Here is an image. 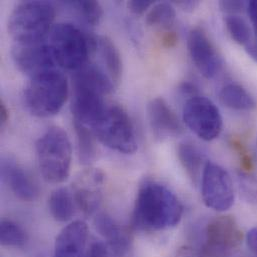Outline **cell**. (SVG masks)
<instances>
[{"label":"cell","instance_id":"obj_1","mask_svg":"<svg viewBox=\"0 0 257 257\" xmlns=\"http://www.w3.org/2000/svg\"><path fill=\"white\" fill-rule=\"evenodd\" d=\"M182 215L183 206L168 187L154 181L140 186L132 214L136 229L147 232L170 229L180 222Z\"/></svg>","mask_w":257,"mask_h":257},{"label":"cell","instance_id":"obj_2","mask_svg":"<svg viewBox=\"0 0 257 257\" xmlns=\"http://www.w3.org/2000/svg\"><path fill=\"white\" fill-rule=\"evenodd\" d=\"M54 6L45 1H24L17 4L8 19V32L17 44L40 43L51 31Z\"/></svg>","mask_w":257,"mask_h":257},{"label":"cell","instance_id":"obj_3","mask_svg":"<svg viewBox=\"0 0 257 257\" xmlns=\"http://www.w3.org/2000/svg\"><path fill=\"white\" fill-rule=\"evenodd\" d=\"M97 37L84 33L71 23H58L50 31L49 46L55 62L62 68L76 71L96 51Z\"/></svg>","mask_w":257,"mask_h":257},{"label":"cell","instance_id":"obj_4","mask_svg":"<svg viewBox=\"0 0 257 257\" xmlns=\"http://www.w3.org/2000/svg\"><path fill=\"white\" fill-rule=\"evenodd\" d=\"M24 102L31 114L49 117L60 111L68 96V82L53 69L30 78L24 89Z\"/></svg>","mask_w":257,"mask_h":257},{"label":"cell","instance_id":"obj_5","mask_svg":"<svg viewBox=\"0 0 257 257\" xmlns=\"http://www.w3.org/2000/svg\"><path fill=\"white\" fill-rule=\"evenodd\" d=\"M36 155L40 173L44 180L60 184L70 174L72 149L67 133L60 127L52 126L36 142Z\"/></svg>","mask_w":257,"mask_h":257},{"label":"cell","instance_id":"obj_6","mask_svg":"<svg viewBox=\"0 0 257 257\" xmlns=\"http://www.w3.org/2000/svg\"><path fill=\"white\" fill-rule=\"evenodd\" d=\"M242 241L236 220L228 215L216 216L204 228L203 242L197 247L185 246L179 257H231Z\"/></svg>","mask_w":257,"mask_h":257},{"label":"cell","instance_id":"obj_7","mask_svg":"<svg viewBox=\"0 0 257 257\" xmlns=\"http://www.w3.org/2000/svg\"><path fill=\"white\" fill-rule=\"evenodd\" d=\"M91 129L103 145L114 151L133 154L137 150L133 123L127 112L119 105L107 106L103 115Z\"/></svg>","mask_w":257,"mask_h":257},{"label":"cell","instance_id":"obj_8","mask_svg":"<svg viewBox=\"0 0 257 257\" xmlns=\"http://www.w3.org/2000/svg\"><path fill=\"white\" fill-rule=\"evenodd\" d=\"M182 113L186 126L202 140L211 141L220 135L222 116L210 99L199 95L190 97L185 102Z\"/></svg>","mask_w":257,"mask_h":257},{"label":"cell","instance_id":"obj_9","mask_svg":"<svg viewBox=\"0 0 257 257\" xmlns=\"http://www.w3.org/2000/svg\"><path fill=\"white\" fill-rule=\"evenodd\" d=\"M201 196L204 204L224 212L234 203L235 193L230 174L222 166L208 161L201 176Z\"/></svg>","mask_w":257,"mask_h":257},{"label":"cell","instance_id":"obj_10","mask_svg":"<svg viewBox=\"0 0 257 257\" xmlns=\"http://www.w3.org/2000/svg\"><path fill=\"white\" fill-rule=\"evenodd\" d=\"M12 58L17 68L30 78L55 69V59L49 44H16Z\"/></svg>","mask_w":257,"mask_h":257},{"label":"cell","instance_id":"obj_11","mask_svg":"<svg viewBox=\"0 0 257 257\" xmlns=\"http://www.w3.org/2000/svg\"><path fill=\"white\" fill-rule=\"evenodd\" d=\"M187 45L195 67L205 78L211 79L220 72L222 60L203 29H192L188 35Z\"/></svg>","mask_w":257,"mask_h":257},{"label":"cell","instance_id":"obj_12","mask_svg":"<svg viewBox=\"0 0 257 257\" xmlns=\"http://www.w3.org/2000/svg\"><path fill=\"white\" fill-rule=\"evenodd\" d=\"M105 96L97 90L73 85L71 111L74 121L92 127L107 108L104 101Z\"/></svg>","mask_w":257,"mask_h":257},{"label":"cell","instance_id":"obj_13","mask_svg":"<svg viewBox=\"0 0 257 257\" xmlns=\"http://www.w3.org/2000/svg\"><path fill=\"white\" fill-rule=\"evenodd\" d=\"M104 175L98 169H88L76 179L73 197L76 206L87 216L96 213L102 201Z\"/></svg>","mask_w":257,"mask_h":257},{"label":"cell","instance_id":"obj_14","mask_svg":"<svg viewBox=\"0 0 257 257\" xmlns=\"http://www.w3.org/2000/svg\"><path fill=\"white\" fill-rule=\"evenodd\" d=\"M88 226L82 220H76L65 226L54 244L53 257H86Z\"/></svg>","mask_w":257,"mask_h":257},{"label":"cell","instance_id":"obj_15","mask_svg":"<svg viewBox=\"0 0 257 257\" xmlns=\"http://www.w3.org/2000/svg\"><path fill=\"white\" fill-rule=\"evenodd\" d=\"M1 176L13 194L20 200L31 202L38 197V186L14 159L10 157L2 159Z\"/></svg>","mask_w":257,"mask_h":257},{"label":"cell","instance_id":"obj_16","mask_svg":"<svg viewBox=\"0 0 257 257\" xmlns=\"http://www.w3.org/2000/svg\"><path fill=\"white\" fill-rule=\"evenodd\" d=\"M94 224L104 242L117 256L126 257L130 254L132 248L131 236L114 218L106 213H99L95 217Z\"/></svg>","mask_w":257,"mask_h":257},{"label":"cell","instance_id":"obj_17","mask_svg":"<svg viewBox=\"0 0 257 257\" xmlns=\"http://www.w3.org/2000/svg\"><path fill=\"white\" fill-rule=\"evenodd\" d=\"M147 114L151 128L159 137L176 136L183 131L177 115L163 98L152 99L147 106Z\"/></svg>","mask_w":257,"mask_h":257},{"label":"cell","instance_id":"obj_18","mask_svg":"<svg viewBox=\"0 0 257 257\" xmlns=\"http://www.w3.org/2000/svg\"><path fill=\"white\" fill-rule=\"evenodd\" d=\"M177 155L181 165L186 170V173L192 182L197 185L201 180L204 167L208 162L205 160V155L191 142L180 143L177 149Z\"/></svg>","mask_w":257,"mask_h":257},{"label":"cell","instance_id":"obj_19","mask_svg":"<svg viewBox=\"0 0 257 257\" xmlns=\"http://www.w3.org/2000/svg\"><path fill=\"white\" fill-rule=\"evenodd\" d=\"M96 51H99L112 82L118 83L122 75V60L114 42L107 36H97Z\"/></svg>","mask_w":257,"mask_h":257},{"label":"cell","instance_id":"obj_20","mask_svg":"<svg viewBox=\"0 0 257 257\" xmlns=\"http://www.w3.org/2000/svg\"><path fill=\"white\" fill-rule=\"evenodd\" d=\"M49 211L58 222H66L75 213V201L73 194L65 187L54 190L48 200Z\"/></svg>","mask_w":257,"mask_h":257},{"label":"cell","instance_id":"obj_21","mask_svg":"<svg viewBox=\"0 0 257 257\" xmlns=\"http://www.w3.org/2000/svg\"><path fill=\"white\" fill-rule=\"evenodd\" d=\"M219 98L226 107L238 111H250L256 107V102L249 92L235 83L225 85L219 93Z\"/></svg>","mask_w":257,"mask_h":257},{"label":"cell","instance_id":"obj_22","mask_svg":"<svg viewBox=\"0 0 257 257\" xmlns=\"http://www.w3.org/2000/svg\"><path fill=\"white\" fill-rule=\"evenodd\" d=\"M74 128L79 160L83 165H90L95 160L97 152L93 130L77 121H74Z\"/></svg>","mask_w":257,"mask_h":257},{"label":"cell","instance_id":"obj_23","mask_svg":"<svg viewBox=\"0 0 257 257\" xmlns=\"http://www.w3.org/2000/svg\"><path fill=\"white\" fill-rule=\"evenodd\" d=\"M176 18V12L171 3L161 2L154 4L146 16L148 26L170 30Z\"/></svg>","mask_w":257,"mask_h":257},{"label":"cell","instance_id":"obj_24","mask_svg":"<svg viewBox=\"0 0 257 257\" xmlns=\"http://www.w3.org/2000/svg\"><path fill=\"white\" fill-rule=\"evenodd\" d=\"M0 242L6 247H23L27 242V235L17 223L3 219L0 224Z\"/></svg>","mask_w":257,"mask_h":257},{"label":"cell","instance_id":"obj_25","mask_svg":"<svg viewBox=\"0 0 257 257\" xmlns=\"http://www.w3.org/2000/svg\"><path fill=\"white\" fill-rule=\"evenodd\" d=\"M88 25H98L103 17V9L97 1H73L67 3Z\"/></svg>","mask_w":257,"mask_h":257},{"label":"cell","instance_id":"obj_26","mask_svg":"<svg viewBox=\"0 0 257 257\" xmlns=\"http://www.w3.org/2000/svg\"><path fill=\"white\" fill-rule=\"evenodd\" d=\"M225 26L231 38L238 44L246 46L251 40V30L247 22L238 15H226Z\"/></svg>","mask_w":257,"mask_h":257},{"label":"cell","instance_id":"obj_27","mask_svg":"<svg viewBox=\"0 0 257 257\" xmlns=\"http://www.w3.org/2000/svg\"><path fill=\"white\" fill-rule=\"evenodd\" d=\"M238 186L242 197L249 203L257 205V178L253 175L240 171L238 173Z\"/></svg>","mask_w":257,"mask_h":257},{"label":"cell","instance_id":"obj_28","mask_svg":"<svg viewBox=\"0 0 257 257\" xmlns=\"http://www.w3.org/2000/svg\"><path fill=\"white\" fill-rule=\"evenodd\" d=\"M86 257H118L104 241H94L87 249Z\"/></svg>","mask_w":257,"mask_h":257},{"label":"cell","instance_id":"obj_29","mask_svg":"<svg viewBox=\"0 0 257 257\" xmlns=\"http://www.w3.org/2000/svg\"><path fill=\"white\" fill-rule=\"evenodd\" d=\"M153 5L154 2L151 0H132L127 2L129 10L136 15H142Z\"/></svg>","mask_w":257,"mask_h":257},{"label":"cell","instance_id":"obj_30","mask_svg":"<svg viewBox=\"0 0 257 257\" xmlns=\"http://www.w3.org/2000/svg\"><path fill=\"white\" fill-rule=\"evenodd\" d=\"M245 3L241 1H220L219 7L220 9L226 13L227 15H236V13L240 12L244 8Z\"/></svg>","mask_w":257,"mask_h":257},{"label":"cell","instance_id":"obj_31","mask_svg":"<svg viewBox=\"0 0 257 257\" xmlns=\"http://www.w3.org/2000/svg\"><path fill=\"white\" fill-rule=\"evenodd\" d=\"M178 35L175 31L168 30L161 37V43L165 48H172L177 44Z\"/></svg>","mask_w":257,"mask_h":257},{"label":"cell","instance_id":"obj_32","mask_svg":"<svg viewBox=\"0 0 257 257\" xmlns=\"http://www.w3.org/2000/svg\"><path fill=\"white\" fill-rule=\"evenodd\" d=\"M246 243L251 250L257 256V227L251 228L247 233H246Z\"/></svg>","mask_w":257,"mask_h":257},{"label":"cell","instance_id":"obj_33","mask_svg":"<svg viewBox=\"0 0 257 257\" xmlns=\"http://www.w3.org/2000/svg\"><path fill=\"white\" fill-rule=\"evenodd\" d=\"M247 11L254 28L255 37H257V1H250L247 3Z\"/></svg>","mask_w":257,"mask_h":257},{"label":"cell","instance_id":"obj_34","mask_svg":"<svg viewBox=\"0 0 257 257\" xmlns=\"http://www.w3.org/2000/svg\"><path fill=\"white\" fill-rule=\"evenodd\" d=\"M178 7H180L181 9L185 10V11H193L198 5H199V2L198 1H191V0H188V1H183V0H180V1H176L174 2Z\"/></svg>","mask_w":257,"mask_h":257},{"label":"cell","instance_id":"obj_35","mask_svg":"<svg viewBox=\"0 0 257 257\" xmlns=\"http://www.w3.org/2000/svg\"><path fill=\"white\" fill-rule=\"evenodd\" d=\"M8 118H9L8 109H7L4 101L1 99L0 100V124H1V126H4L8 122Z\"/></svg>","mask_w":257,"mask_h":257},{"label":"cell","instance_id":"obj_36","mask_svg":"<svg viewBox=\"0 0 257 257\" xmlns=\"http://www.w3.org/2000/svg\"><path fill=\"white\" fill-rule=\"evenodd\" d=\"M180 90H181V92H182L183 94H189V95H191V97L197 95V94H196V93H197V90H196L195 86L192 85V84L189 83V82L182 83L181 86H180Z\"/></svg>","mask_w":257,"mask_h":257},{"label":"cell","instance_id":"obj_37","mask_svg":"<svg viewBox=\"0 0 257 257\" xmlns=\"http://www.w3.org/2000/svg\"><path fill=\"white\" fill-rule=\"evenodd\" d=\"M248 54L257 61V37L252 38V40L245 46Z\"/></svg>","mask_w":257,"mask_h":257}]
</instances>
